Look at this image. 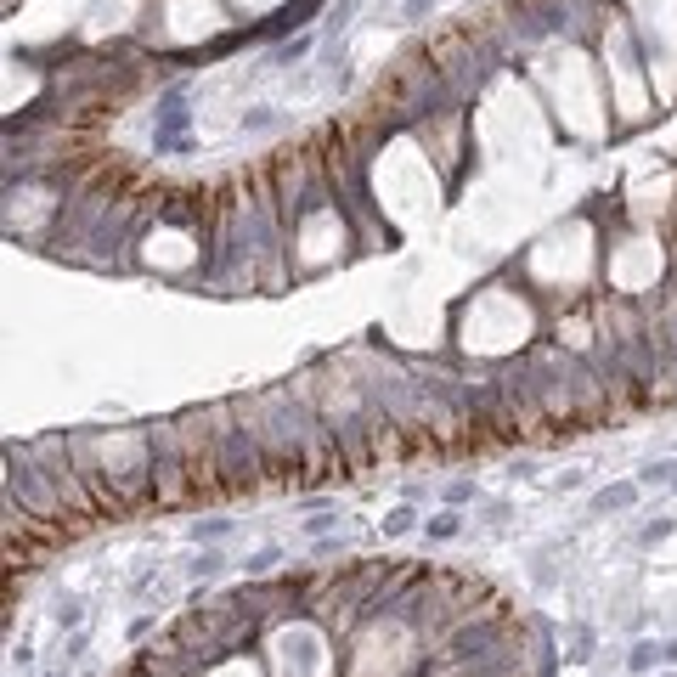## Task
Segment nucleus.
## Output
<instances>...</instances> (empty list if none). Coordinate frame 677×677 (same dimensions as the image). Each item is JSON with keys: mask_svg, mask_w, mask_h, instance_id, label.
I'll use <instances>...</instances> for the list:
<instances>
[{"mask_svg": "<svg viewBox=\"0 0 677 677\" xmlns=\"http://www.w3.org/2000/svg\"><path fill=\"white\" fill-rule=\"evenodd\" d=\"M328 531H339V508H322L305 520V536H328Z\"/></svg>", "mask_w": 677, "mask_h": 677, "instance_id": "4468645a", "label": "nucleus"}, {"mask_svg": "<svg viewBox=\"0 0 677 677\" xmlns=\"http://www.w3.org/2000/svg\"><path fill=\"white\" fill-rule=\"evenodd\" d=\"M378 531H384V536H412V531H418V513H412V502L390 508V513L378 520Z\"/></svg>", "mask_w": 677, "mask_h": 677, "instance_id": "6e6552de", "label": "nucleus"}, {"mask_svg": "<svg viewBox=\"0 0 677 677\" xmlns=\"http://www.w3.org/2000/svg\"><path fill=\"white\" fill-rule=\"evenodd\" d=\"M79 621H85V604H79V598H62V604H57V627L69 632V627H79Z\"/></svg>", "mask_w": 677, "mask_h": 677, "instance_id": "2eb2a0df", "label": "nucleus"}, {"mask_svg": "<svg viewBox=\"0 0 677 677\" xmlns=\"http://www.w3.org/2000/svg\"><path fill=\"white\" fill-rule=\"evenodd\" d=\"M463 502H480V486L474 480H446V508H463Z\"/></svg>", "mask_w": 677, "mask_h": 677, "instance_id": "f8f14e48", "label": "nucleus"}, {"mask_svg": "<svg viewBox=\"0 0 677 677\" xmlns=\"http://www.w3.org/2000/svg\"><path fill=\"white\" fill-rule=\"evenodd\" d=\"M429 6H435V0H407V6H401V23H424Z\"/></svg>", "mask_w": 677, "mask_h": 677, "instance_id": "6ab92c4d", "label": "nucleus"}, {"mask_svg": "<svg viewBox=\"0 0 677 677\" xmlns=\"http://www.w3.org/2000/svg\"><path fill=\"white\" fill-rule=\"evenodd\" d=\"M661 666H677V638H672L666 650H661Z\"/></svg>", "mask_w": 677, "mask_h": 677, "instance_id": "412c9836", "label": "nucleus"}, {"mask_svg": "<svg viewBox=\"0 0 677 677\" xmlns=\"http://www.w3.org/2000/svg\"><path fill=\"white\" fill-rule=\"evenodd\" d=\"M260 474H266L260 429L220 424V492H260Z\"/></svg>", "mask_w": 677, "mask_h": 677, "instance_id": "f257e3e1", "label": "nucleus"}, {"mask_svg": "<svg viewBox=\"0 0 677 677\" xmlns=\"http://www.w3.org/2000/svg\"><path fill=\"white\" fill-rule=\"evenodd\" d=\"M226 570V559H220V547H198V554L186 559V576L192 582H215V576Z\"/></svg>", "mask_w": 677, "mask_h": 677, "instance_id": "20e7f679", "label": "nucleus"}, {"mask_svg": "<svg viewBox=\"0 0 677 677\" xmlns=\"http://www.w3.org/2000/svg\"><path fill=\"white\" fill-rule=\"evenodd\" d=\"M311 46H316V40H311V35H300V40H294V46H277V62H300V57H305V51H311Z\"/></svg>", "mask_w": 677, "mask_h": 677, "instance_id": "f3484780", "label": "nucleus"}, {"mask_svg": "<svg viewBox=\"0 0 677 677\" xmlns=\"http://www.w3.org/2000/svg\"><path fill=\"white\" fill-rule=\"evenodd\" d=\"M638 480H621V486H604V492H593V513H627L632 502H638Z\"/></svg>", "mask_w": 677, "mask_h": 677, "instance_id": "f03ea898", "label": "nucleus"}, {"mask_svg": "<svg viewBox=\"0 0 677 677\" xmlns=\"http://www.w3.org/2000/svg\"><path fill=\"white\" fill-rule=\"evenodd\" d=\"M153 627H158V616H136V621H131V638H147Z\"/></svg>", "mask_w": 677, "mask_h": 677, "instance_id": "aec40b11", "label": "nucleus"}, {"mask_svg": "<svg viewBox=\"0 0 677 677\" xmlns=\"http://www.w3.org/2000/svg\"><path fill=\"white\" fill-rule=\"evenodd\" d=\"M587 655H593V627H576V632H570V655H565V661L582 666Z\"/></svg>", "mask_w": 677, "mask_h": 677, "instance_id": "ddd939ff", "label": "nucleus"}, {"mask_svg": "<svg viewBox=\"0 0 677 677\" xmlns=\"http://www.w3.org/2000/svg\"><path fill=\"white\" fill-rule=\"evenodd\" d=\"M672 480H677V458H655V463L638 469V486H643V492H655V486L672 492Z\"/></svg>", "mask_w": 677, "mask_h": 677, "instance_id": "423d86ee", "label": "nucleus"}, {"mask_svg": "<svg viewBox=\"0 0 677 677\" xmlns=\"http://www.w3.org/2000/svg\"><path fill=\"white\" fill-rule=\"evenodd\" d=\"M458 531H463V513L458 508H440L435 520H424V536H435V542H451Z\"/></svg>", "mask_w": 677, "mask_h": 677, "instance_id": "1a4fd4ad", "label": "nucleus"}, {"mask_svg": "<svg viewBox=\"0 0 677 677\" xmlns=\"http://www.w3.org/2000/svg\"><path fill=\"white\" fill-rule=\"evenodd\" d=\"M232 531H238V520H192L186 525V536L198 542V547H215V542H226Z\"/></svg>", "mask_w": 677, "mask_h": 677, "instance_id": "39448f33", "label": "nucleus"}, {"mask_svg": "<svg viewBox=\"0 0 677 677\" xmlns=\"http://www.w3.org/2000/svg\"><path fill=\"white\" fill-rule=\"evenodd\" d=\"M277 124V108H249L243 113V131H271Z\"/></svg>", "mask_w": 677, "mask_h": 677, "instance_id": "dca6fc26", "label": "nucleus"}, {"mask_svg": "<svg viewBox=\"0 0 677 677\" xmlns=\"http://www.w3.org/2000/svg\"><path fill=\"white\" fill-rule=\"evenodd\" d=\"M672 492H677V480H672Z\"/></svg>", "mask_w": 677, "mask_h": 677, "instance_id": "5701e85b", "label": "nucleus"}, {"mask_svg": "<svg viewBox=\"0 0 677 677\" xmlns=\"http://www.w3.org/2000/svg\"><path fill=\"white\" fill-rule=\"evenodd\" d=\"M661 677H677V672H661Z\"/></svg>", "mask_w": 677, "mask_h": 677, "instance_id": "4be33fe9", "label": "nucleus"}, {"mask_svg": "<svg viewBox=\"0 0 677 677\" xmlns=\"http://www.w3.org/2000/svg\"><path fill=\"white\" fill-rule=\"evenodd\" d=\"M677 531V520H666V513H655V520H643L638 525V547H661L666 536Z\"/></svg>", "mask_w": 677, "mask_h": 677, "instance_id": "9d476101", "label": "nucleus"}, {"mask_svg": "<svg viewBox=\"0 0 677 677\" xmlns=\"http://www.w3.org/2000/svg\"><path fill=\"white\" fill-rule=\"evenodd\" d=\"M350 17H356V0H339V6H333L328 17H322V35H328V40H339V28H344Z\"/></svg>", "mask_w": 677, "mask_h": 677, "instance_id": "9b49d317", "label": "nucleus"}, {"mask_svg": "<svg viewBox=\"0 0 677 677\" xmlns=\"http://www.w3.org/2000/svg\"><path fill=\"white\" fill-rule=\"evenodd\" d=\"M661 650H666V643H655V638H638L632 650H627V672H632V677L655 672V666H661Z\"/></svg>", "mask_w": 677, "mask_h": 677, "instance_id": "7ed1b4c3", "label": "nucleus"}, {"mask_svg": "<svg viewBox=\"0 0 677 677\" xmlns=\"http://www.w3.org/2000/svg\"><path fill=\"white\" fill-rule=\"evenodd\" d=\"M277 565H282V547H260V554H249V559H243L249 582H266V576H277Z\"/></svg>", "mask_w": 677, "mask_h": 677, "instance_id": "0eeeda50", "label": "nucleus"}, {"mask_svg": "<svg viewBox=\"0 0 677 677\" xmlns=\"http://www.w3.org/2000/svg\"><path fill=\"white\" fill-rule=\"evenodd\" d=\"M344 554V536H316V559H333Z\"/></svg>", "mask_w": 677, "mask_h": 677, "instance_id": "a211bd4d", "label": "nucleus"}]
</instances>
